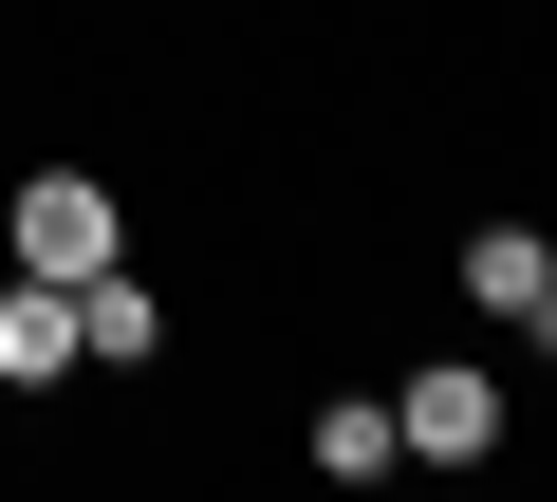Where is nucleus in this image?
Instances as JSON below:
<instances>
[{
  "label": "nucleus",
  "mask_w": 557,
  "mask_h": 502,
  "mask_svg": "<svg viewBox=\"0 0 557 502\" xmlns=\"http://www.w3.org/2000/svg\"><path fill=\"white\" fill-rule=\"evenodd\" d=\"M0 261H20V280H94V261H131V223H112L94 168H38L20 205H0Z\"/></svg>",
  "instance_id": "1"
},
{
  "label": "nucleus",
  "mask_w": 557,
  "mask_h": 502,
  "mask_svg": "<svg viewBox=\"0 0 557 502\" xmlns=\"http://www.w3.org/2000/svg\"><path fill=\"white\" fill-rule=\"evenodd\" d=\"M391 446H409V465H483V446H502V372H446V354H428V372L391 391Z\"/></svg>",
  "instance_id": "2"
},
{
  "label": "nucleus",
  "mask_w": 557,
  "mask_h": 502,
  "mask_svg": "<svg viewBox=\"0 0 557 502\" xmlns=\"http://www.w3.org/2000/svg\"><path fill=\"white\" fill-rule=\"evenodd\" d=\"M75 372V280H0V391H57Z\"/></svg>",
  "instance_id": "3"
},
{
  "label": "nucleus",
  "mask_w": 557,
  "mask_h": 502,
  "mask_svg": "<svg viewBox=\"0 0 557 502\" xmlns=\"http://www.w3.org/2000/svg\"><path fill=\"white\" fill-rule=\"evenodd\" d=\"M75 354H112V372H149V354H168V298H149L131 261H94V280H75Z\"/></svg>",
  "instance_id": "4"
},
{
  "label": "nucleus",
  "mask_w": 557,
  "mask_h": 502,
  "mask_svg": "<svg viewBox=\"0 0 557 502\" xmlns=\"http://www.w3.org/2000/svg\"><path fill=\"white\" fill-rule=\"evenodd\" d=\"M465 298L539 335V298H557V242H539V223H483V242H465Z\"/></svg>",
  "instance_id": "5"
},
{
  "label": "nucleus",
  "mask_w": 557,
  "mask_h": 502,
  "mask_svg": "<svg viewBox=\"0 0 557 502\" xmlns=\"http://www.w3.org/2000/svg\"><path fill=\"white\" fill-rule=\"evenodd\" d=\"M409 446H391V391H335L317 409V483H391Z\"/></svg>",
  "instance_id": "6"
},
{
  "label": "nucleus",
  "mask_w": 557,
  "mask_h": 502,
  "mask_svg": "<svg viewBox=\"0 0 557 502\" xmlns=\"http://www.w3.org/2000/svg\"><path fill=\"white\" fill-rule=\"evenodd\" d=\"M539 335H557V298H539Z\"/></svg>",
  "instance_id": "7"
}]
</instances>
